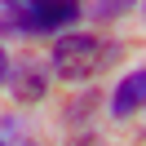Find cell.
Wrapping results in <instances>:
<instances>
[{
	"instance_id": "obj_3",
	"label": "cell",
	"mask_w": 146,
	"mask_h": 146,
	"mask_svg": "<svg viewBox=\"0 0 146 146\" xmlns=\"http://www.w3.org/2000/svg\"><path fill=\"white\" fill-rule=\"evenodd\" d=\"M146 106V66H137V71H128L124 80L115 84V93H111V115L115 119H128L133 111Z\"/></svg>"
},
{
	"instance_id": "obj_2",
	"label": "cell",
	"mask_w": 146,
	"mask_h": 146,
	"mask_svg": "<svg viewBox=\"0 0 146 146\" xmlns=\"http://www.w3.org/2000/svg\"><path fill=\"white\" fill-rule=\"evenodd\" d=\"M49 80H53V62H40V58H22L9 71V84H13V98L18 102H40Z\"/></svg>"
},
{
	"instance_id": "obj_1",
	"label": "cell",
	"mask_w": 146,
	"mask_h": 146,
	"mask_svg": "<svg viewBox=\"0 0 146 146\" xmlns=\"http://www.w3.org/2000/svg\"><path fill=\"white\" fill-rule=\"evenodd\" d=\"M119 58H124V44H119V40L89 36V31H66V36H58L49 62H53V75L80 84V80H93V75L111 71Z\"/></svg>"
},
{
	"instance_id": "obj_5",
	"label": "cell",
	"mask_w": 146,
	"mask_h": 146,
	"mask_svg": "<svg viewBox=\"0 0 146 146\" xmlns=\"http://www.w3.org/2000/svg\"><path fill=\"white\" fill-rule=\"evenodd\" d=\"M5 31H22L27 36V27H22V5L18 0H0V36Z\"/></svg>"
},
{
	"instance_id": "obj_6",
	"label": "cell",
	"mask_w": 146,
	"mask_h": 146,
	"mask_svg": "<svg viewBox=\"0 0 146 146\" xmlns=\"http://www.w3.org/2000/svg\"><path fill=\"white\" fill-rule=\"evenodd\" d=\"M9 71H13V58L5 53V44H0V84H9Z\"/></svg>"
},
{
	"instance_id": "obj_4",
	"label": "cell",
	"mask_w": 146,
	"mask_h": 146,
	"mask_svg": "<svg viewBox=\"0 0 146 146\" xmlns=\"http://www.w3.org/2000/svg\"><path fill=\"white\" fill-rule=\"evenodd\" d=\"M128 9H137V0H93L89 5V13L98 22H115V18H124Z\"/></svg>"
}]
</instances>
